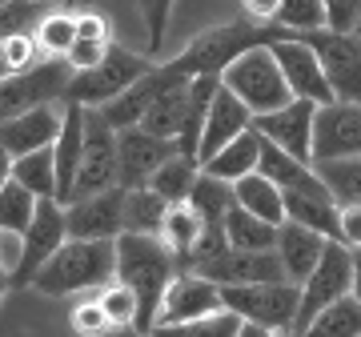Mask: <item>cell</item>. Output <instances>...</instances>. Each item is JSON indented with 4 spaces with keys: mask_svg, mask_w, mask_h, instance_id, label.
Instances as JSON below:
<instances>
[{
    "mask_svg": "<svg viewBox=\"0 0 361 337\" xmlns=\"http://www.w3.org/2000/svg\"><path fill=\"white\" fill-rule=\"evenodd\" d=\"M177 257L173 249L153 233H121L116 237V281L137 293V329H153L157 325V310H161V298H165L169 281L177 277Z\"/></svg>",
    "mask_w": 361,
    "mask_h": 337,
    "instance_id": "obj_1",
    "label": "cell"
},
{
    "mask_svg": "<svg viewBox=\"0 0 361 337\" xmlns=\"http://www.w3.org/2000/svg\"><path fill=\"white\" fill-rule=\"evenodd\" d=\"M116 277V241H89V237H65L32 277V289L44 298H73V293H97Z\"/></svg>",
    "mask_w": 361,
    "mask_h": 337,
    "instance_id": "obj_2",
    "label": "cell"
},
{
    "mask_svg": "<svg viewBox=\"0 0 361 337\" xmlns=\"http://www.w3.org/2000/svg\"><path fill=\"white\" fill-rule=\"evenodd\" d=\"M289 37V28L281 25H257V20H229V25H217L193 37L185 49L169 61V68L177 77L193 80V77H221L225 68L249 49H261V44H273V40Z\"/></svg>",
    "mask_w": 361,
    "mask_h": 337,
    "instance_id": "obj_3",
    "label": "cell"
},
{
    "mask_svg": "<svg viewBox=\"0 0 361 337\" xmlns=\"http://www.w3.org/2000/svg\"><path fill=\"white\" fill-rule=\"evenodd\" d=\"M221 85L245 104L253 117L273 113V109H281V104L293 101V92H289V85H285L281 65H277V56L269 52V44L241 52V56L221 73Z\"/></svg>",
    "mask_w": 361,
    "mask_h": 337,
    "instance_id": "obj_4",
    "label": "cell"
},
{
    "mask_svg": "<svg viewBox=\"0 0 361 337\" xmlns=\"http://www.w3.org/2000/svg\"><path fill=\"white\" fill-rule=\"evenodd\" d=\"M301 286L297 281H253V286H221V305L233 310L241 321L265 325L277 333H293Z\"/></svg>",
    "mask_w": 361,
    "mask_h": 337,
    "instance_id": "obj_5",
    "label": "cell"
},
{
    "mask_svg": "<svg viewBox=\"0 0 361 337\" xmlns=\"http://www.w3.org/2000/svg\"><path fill=\"white\" fill-rule=\"evenodd\" d=\"M153 65H157L153 56H137V52L113 44V49L104 52L101 65L73 73V80H68V89H65V101H77L85 109H101L104 101H113L116 92L129 89L133 80H141Z\"/></svg>",
    "mask_w": 361,
    "mask_h": 337,
    "instance_id": "obj_6",
    "label": "cell"
},
{
    "mask_svg": "<svg viewBox=\"0 0 361 337\" xmlns=\"http://www.w3.org/2000/svg\"><path fill=\"white\" fill-rule=\"evenodd\" d=\"M68 80H73V65L65 56H44L40 65L25 68V73L0 77V125L28 113V109H37V104L65 101Z\"/></svg>",
    "mask_w": 361,
    "mask_h": 337,
    "instance_id": "obj_7",
    "label": "cell"
},
{
    "mask_svg": "<svg viewBox=\"0 0 361 337\" xmlns=\"http://www.w3.org/2000/svg\"><path fill=\"white\" fill-rule=\"evenodd\" d=\"M353 289V249L341 245V241H329L322 253V261L313 265V273L301 281V301H297V317H293V333L305 329V325L334 301L349 298Z\"/></svg>",
    "mask_w": 361,
    "mask_h": 337,
    "instance_id": "obj_8",
    "label": "cell"
},
{
    "mask_svg": "<svg viewBox=\"0 0 361 337\" xmlns=\"http://www.w3.org/2000/svg\"><path fill=\"white\" fill-rule=\"evenodd\" d=\"M305 40L317 61L322 73L334 89V101L361 104V37L357 32H337V28H313V32H297Z\"/></svg>",
    "mask_w": 361,
    "mask_h": 337,
    "instance_id": "obj_9",
    "label": "cell"
},
{
    "mask_svg": "<svg viewBox=\"0 0 361 337\" xmlns=\"http://www.w3.org/2000/svg\"><path fill=\"white\" fill-rule=\"evenodd\" d=\"M65 237H68V229H65V205H61L56 197H40L37 213H32V221H28V229L20 233V261H16V269L8 273L13 289L32 286L37 269L52 257V253H56V249L65 245Z\"/></svg>",
    "mask_w": 361,
    "mask_h": 337,
    "instance_id": "obj_10",
    "label": "cell"
},
{
    "mask_svg": "<svg viewBox=\"0 0 361 337\" xmlns=\"http://www.w3.org/2000/svg\"><path fill=\"white\" fill-rule=\"evenodd\" d=\"M116 185V129L101 117V109H85V153L73 181V197H89Z\"/></svg>",
    "mask_w": 361,
    "mask_h": 337,
    "instance_id": "obj_11",
    "label": "cell"
},
{
    "mask_svg": "<svg viewBox=\"0 0 361 337\" xmlns=\"http://www.w3.org/2000/svg\"><path fill=\"white\" fill-rule=\"evenodd\" d=\"M189 273H201L217 286H253V281H289L281 269L277 249H221Z\"/></svg>",
    "mask_w": 361,
    "mask_h": 337,
    "instance_id": "obj_12",
    "label": "cell"
},
{
    "mask_svg": "<svg viewBox=\"0 0 361 337\" xmlns=\"http://www.w3.org/2000/svg\"><path fill=\"white\" fill-rule=\"evenodd\" d=\"M68 237H89V241H116L125 233V189H101V193L77 197L65 205Z\"/></svg>",
    "mask_w": 361,
    "mask_h": 337,
    "instance_id": "obj_13",
    "label": "cell"
},
{
    "mask_svg": "<svg viewBox=\"0 0 361 337\" xmlns=\"http://www.w3.org/2000/svg\"><path fill=\"white\" fill-rule=\"evenodd\" d=\"M173 153H180L177 141L153 137V133H145L141 125L116 129V185H121V189L149 185V177H153Z\"/></svg>",
    "mask_w": 361,
    "mask_h": 337,
    "instance_id": "obj_14",
    "label": "cell"
},
{
    "mask_svg": "<svg viewBox=\"0 0 361 337\" xmlns=\"http://www.w3.org/2000/svg\"><path fill=\"white\" fill-rule=\"evenodd\" d=\"M269 52L277 56L281 77H285V85H289V92H293V97L313 101V104H329V101H334V89H329V80H325V73H322L317 52H313L305 40L297 37V32H289V37H281V40H273Z\"/></svg>",
    "mask_w": 361,
    "mask_h": 337,
    "instance_id": "obj_15",
    "label": "cell"
},
{
    "mask_svg": "<svg viewBox=\"0 0 361 337\" xmlns=\"http://www.w3.org/2000/svg\"><path fill=\"white\" fill-rule=\"evenodd\" d=\"M361 157V104L329 101L313 117V161Z\"/></svg>",
    "mask_w": 361,
    "mask_h": 337,
    "instance_id": "obj_16",
    "label": "cell"
},
{
    "mask_svg": "<svg viewBox=\"0 0 361 337\" xmlns=\"http://www.w3.org/2000/svg\"><path fill=\"white\" fill-rule=\"evenodd\" d=\"M313 117H317V104L293 97V101L281 104V109L253 117V129H257L265 141H273L277 149H285L289 157L313 165Z\"/></svg>",
    "mask_w": 361,
    "mask_h": 337,
    "instance_id": "obj_17",
    "label": "cell"
},
{
    "mask_svg": "<svg viewBox=\"0 0 361 337\" xmlns=\"http://www.w3.org/2000/svg\"><path fill=\"white\" fill-rule=\"evenodd\" d=\"M225 310L221 305V286L209 281L201 273L180 269L173 281H169L165 298H161V310H157V325L169 321H193V317H205V313Z\"/></svg>",
    "mask_w": 361,
    "mask_h": 337,
    "instance_id": "obj_18",
    "label": "cell"
},
{
    "mask_svg": "<svg viewBox=\"0 0 361 337\" xmlns=\"http://www.w3.org/2000/svg\"><path fill=\"white\" fill-rule=\"evenodd\" d=\"M180 80H185V77H177V73L169 68V61H165V65H153L141 80H133L125 92H116L113 101H104L101 104V117L109 121L113 129H133V125H141L145 109L157 101V92H165L169 85H180Z\"/></svg>",
    "mask_w": 361,
    "mask_h": 337,
    "instance_id": "obj_19",
    "label": "cell"
},
{
    "mask_svg": "<svg viewBox=\"0 0 361 337\" xmlns=\"http://www.w3.org/2000/svg\"><path fill=\"white\" fill-rule=\"evenodd\" d=\"M245 129H253V113H249L245 104L237 101L225 85H217L213 101H209V113H205L201 145H197V165H201V161H209L221 145H229L233 137H241Z\"/></svg>",
    "mask_w": 361,
    "mask_h": 337,
    "instance_id": "obj_20",
    "label": "cell"
},
{
    "mask_svg": "<svg viewBox=\"0 0 361 337\" xmlns=\"http://www.w3.org/2000/svg\"><path fill=\"white\" fill-rule=\"evenodd\" d=\"M61 113H65V104H61V109H56V104H37V109H28L20 117L4 121V125H0V149L8 157L49 149V145L56 141V133H61Z\"/></svg>",
    "mask_w": 361,
    "mask_h": 337,
    "instance_id": "obj_21",
    "label": "cell"
},
{
    "mask_svg": "<svg viewBox=\"0 0 361 337\" xmlns=\"http://www.w3.org/2000/svg\"><path fill=\"white\" fill-rule=\"evenodd\" d=\"M80 153H85V104L65 101L61 133H56V141H52V161H56V201H61V205H68V197H73Z\"/></svg>",
    "mask_w": 361,
    "mask_h": 337,
    "instance_id": "obj_22",
    "label": "cell"
},
{
    "mask_svg": "<svg viewBox=\"0 0 361 337\" xmlns=\"http://www.w3.org/2000/svg\"><path fill=\"white\" fill-rule=\"evenodd\" d=\"M257 173H265L273 185H281V193H305V197H334L325 189V181L317 177V168L310 161H297L289 157L285 149H277L273 141L261 137V161H257Z\"/></svg>",
    "mask_w": 361,
    "mask_h": 337,
    "instance_id": "obj_23",
    "label": "cell"
},
{
    "mask_svg": "<svg viewBox=\"0 0 361 337\" xmlns=\"http://www.w3.org/2000/svg\"><path fill=\"white\" fill-rule=\"evenodd\" d=\"M325 245H329V237H322L317 229H310V225H297V221H281L277 225V257H281V269L289 281H305L313 273V265L322 261Z\"/></svg>",
    "mask_w": 361,
    "mask_h": 337,
    "instance_id": "obj_24",
    "label": "cell"
},
{
    "mask_svg": "<svg viewBox=\"0 0 361 337\" xmlns=\"http://www.w3.org/2000/svg\"><path fill=\"white\" fill-rule=\"evenodd\" d=\"M257 161H261V133L245 129L241 137H233L229 145H221L209 161H201V173L233 185V181H241V177H249V173H257Z\"/></svg>",
    "mask_w": 361,
    "mask_h": 337,
    "instance_id": "obj_25",
    "label": "cell"
},
{
    "mask_svg": "<svg viewBox=\"0 0 361 337\" xmlns=\"http://www.w3.org/2000/svg\"><path fill=\"white\" fill-rule=\"evenodd\" d=\"M185 113H189V80L157 92V101L145 109L141 129L153 133V137H165V141H177L180 129H185Z\"/></svg>",
    "mask_w": 361,
    "mask_h": 337,
    "instance_id": "obj_26",
    "label": "cell"
},
{
    "mask_svg": "<svg viewBox=\"0 0 361 337\" xmlns=\"http://www.w3.org/2000/svg\"><path fill=\"white\" fill-rule=\"evenodd\" d=\"M233 201L245 213H253V217L269 221V225L285 221V193H281V185H273L265 173H249L241 181H233Z\"/></svg>",
    "mask_w": 361,
    "mask_h": 337,
    "instance_id": "obj_27",
    "label": "cell"
},
{
    "mask_svg": "<svg viewBox=\"0 0 361 337\" xmlns=\"http://www.w3.org/2000/svg\"><path fill=\"white\" fill-rule=\"evenodd\" d=\"M201 233H205V221H201V213H197L189 201H180V205H169L165 225H161V233H157V237H161L169 249H173L177 269H180V261L189 257V249L201 241Z\"/></svg>",
    "mask_w": 361,
    "mask_h": 337,
    "instance_id": "obj_28",
    "label": "cell"
},
{
    "mask_svg": "<svg viewBox=\"0 0 361 337\" xmlns=\"http://www.w3.org/2000/svg\"><path fill=\"white\" fill-rule=\"evenodd\" d=\"M169 213V201L161 193H153L149 185L125 189V233H161Z\"/></svg>",
    "mask_w": 361,
    "mask_h": 337,
    "instance_id": "obj_29",
    "label": "cell"
},
{
    "mask_svg": "<svg viewBox=\"0 0 361 337\" xmlns=\"http://www.w3.org/2000/svg\"><path fill=\"white\" fill-rule=\"evenodd\" d=\"M221 225H225V241H229V249H273L277 245V225H269V221L245 213L237 201L229 205V213H225Z\"/></svg>",
    "mask_w": 361,
    "mask_h": 337,
    "instance_id": "obj_30",
    "label": "cell"
},
{
    "mask_svg": "<svg viewBox=\"0 0 361 337\" xmlns=\"http://www.w3.org/2000/svg\"><path fill=\"white\" fill-rule=\"evenodd\" d=\"M289 337H361V305L353 301V293L334 305H325L305 329H297Z\"/></svg>",
    "mask_w": 361,
    "mask_h": 337,
    "instance_id": "obj_31",
    "label": "cell"
},
{
    "mask_svg": "<svg viewBox=\"0 0 361 337\" xmlns=\"http://www.w3.org/2000/svg\"><path fill=\"white\" fill-rule=\"evenodd\" d=\"M337 201L334 197H305V193H285V221L310 225L322 237L337 241Z\"/></svg>",
    "mask_w": 361,
    "mask_h": 337,
    "instance_id": "obj_32",
    "label": "cell"
},
{
    "mask_svg": "<svg viewBox=\"0 0 361 337\" xmlns=\"http://www.w3.org/2000/svg\"><path fill=\"white\" fill-rule=\"evenodd\" d=\"M8 177L20 181L32 197H56V161H52V145L49 149H37V153L13 157Z\"/></svg>",
    "mask_w": 361,
    "mask_h": 337,
    "instance_id": "obj_33",
    "label": "cell"
},
{
    "mask_svg": "<svg viewBox=\"0 0 361 337\" xmlns=\"http://www.w3.org/2000/svg\"><path fill=\"white\" fill-rule=\"evenodd\" d=\"M197 173H201V165H197L193 157L173 153L165 165L149 177V189H153V193H161L169 205H180V201H189V189H193Z\"/></svg>",
    "mask_w": 361,
    "mask_h": 337,
    "instance_id": "obj_34",
    "label": "cell"
},
{
    "mask_svg": "<svg viewBox=\"0 0 361 337\" xmlns=\"http://www.w3.org/2000/svg\"><path fill=\"white\" fill-rule=\"evenodd\" d=\"M317 177L334 193L337 205H361V157H337V161H313Z\"/></svg>",
    "mask_w": 361,
    "mask_h": 337,
    "instance_id": "obj_35",
    "label": "cell"
},
{
    "mask_svg": "<svg viewBox=\"0 0 361 337\" xmlns=\"http://www.w3.org/2000/svg\"><path fill=\"white\" fill-rule=\"evenodd\" d=\"M237 329H241V317L233 310H217V313H205V317H193V321L153 325L149 333L153 337H237Z\"/></svg>",
    "mask_w": 361,
    "mask_h": 337,
    "instance_id": "obj_36",
    "label": "cell"
},
{
    "mask_svg": "<svg viewBox=\"0 0 361 337\" xmlns=\"http://www.w3.org/2000/svg\"><path fill=\"white\" fill-rule=\"evenodd\" d=\"M32 37H37L44 56H65V52L73 49V40H77V13H68V8H49V13L37 20Z\"/></svg>",
    "mask_w": 361,
    "mask_h": 337,
    "instance_id": "obj_37",
    "label": "cell"
},
{
    "mask_svg": "<svg viewBox=\"0 0 361 337\" xmlns=\"http://www.w3.org/2000/svg\"><path fill=\"white\" fill-rule=\"evenodd\" d=\"M189 205L201 213L205 225H221L225 213H229V205H233V185L217 181V177H209V173H197L193 189H189Z\"/></svg>",
    "mask_w": 361,
    "mask_h": 337,
    "instance_id": "obj_38",
    "label": "cell"
},
{
    "mask_svg": "<svg viewBox=\"0 0 361 337\" xmlns=\"http://www.w3.org/2000/svg\"><path fill=\"white\" fill-rule=\"evenodd\" d=\"M37 201L40 197H32L20 181H8L0 185V229H8V233H25L28 221H32V213H37Z\"/></svg>",
    "mask_w": 361,
    "mask_h": 337,
    "instance_id": "obj_39",
    "label": "cell"
},
{
    "mask_svg": "<svg viewBox=\"0 0 361 337\" xmlns=\"http://www.w3.org/2000/svg\"><path fill=\"white\" fill-rule=\"evenodd\" d=\"M97 301H101V310L109 313V321L116 325H137V313H141V305H137V293H133L125 281H109L104 289H97Z\"/></svg>",
    "mask_w": 361,
    "mask_h": 337,
    "instance_id": "obj_40",
    "label": "cell"
},
{
    "mask_svg": "<svg viewBox=\"0 0 361 337\" xmlns=\"http://www.w3.org/2000/svg\"><path fill=\"white\" fill-rule=\"evenodd\" d=\"M277 25L289 32H313L325 28V4L322 0H281L277 8Z\"/></svg>",
    "mask_w": 361,
    "mask_h": 337,
    "instance_id": "obj_41",
    "label": "cell"
},
{
    "mask_svg": "<svg viewBox=\"0 0 361 337\" xmlns=\"http://www.w3.org/2000/svg\"><path fill=\"white\" fill-rule=\"evenodd\" d=\"M0 52H4V65H8V73H25V68L40 65L44 61V52H40L37 37L32 32H16V37L0 40Z\"/></svg>",
    "mask_w": 361,
    "mask_h": 337,
    "instance_id": "obj_42",
    "label": "cell"
},
{
    "mask_svg": "<svg viewBox=\"0 0 361 337\" xmlns=\"http://www.w3.org/2000/svg\"><path fill=\"white\" fill-rule=\"evenodd\" d=\"M137 4H141V16H145V25H149V56H161L169 16H173V0H137Z\"/></svg>",
    "mask_w": 361,
    "mask_h": 337,
    "instance_id": "obj_43",
    "label": "cell"
},
{
    "mask_svg": "<svg viewBox=\"0 0 361 337\" xmlns=\"http://www.w3.org/2000/svg\"><path fill=\"white\" fill-rule=\"evenodd\" d=\"M73 333L77 337H109L113 333V321H109V313L101 310V301H80L77 310H73Z\"/></svg>",
    "mask_w": 361,
    "mask_h": 337,
    "instance_id": "obj_44",
    "label": "cell"
},
{
    "mask_svg": "<svg viewBox=\"0 0 361 337\" xmlns=\"http://www.w3.org/2000/svg\"><path fill=\"white\" fill-rule=\"evenodd\" d=\"M325 4V28L337 32H357L361 25V0H322Z\"/></svg>",
    "mask_w": 361,
    "mask_h": 337,
    "instance_id": "obj_45",
    "label": "cell"
},
{
    "mask_svg": "<svg viewBox=\"0 0 361 337\" xmlns=\"http://www.w3.org/2000/svg\"><path fill=\"white\" fill-rule=\"evenodd\" d=\"M113 49L109 40H73V49L65 52V61L73 65V73H80V68H92V65H101L104 61V52Z\"/></svg>",
    "mask_w": 361,
    "mask_h": 337,
    "instance_id": "obj_46",
    "label": "cell"
},
{
    "mask_svg": "<svg viewBox=\"0 0 361 337\" xmlns=\"http://www.w3.org/2000/svg\"><path fill=\"white\" fill-rule=\"evenodd\" d=\"M337 241L349 249L361 245V205H341L337 209Z\"/></svg>",
    "mask_w": 361,
    "mask_h": 337,
    "instance_id": "obj_47",
    "label": "cell"
},
{
    "mask_svg": "<svg viewBox=\"0 0 361 337\" xmlns=\"http://www.w3.org/2000/svg\"><path fill=\"white\" fill-rule=\"evenodd\" d=\"M77 37L80 40H109L113 44V25L101 13H77Z\"/></svg>",
    "mask_w": 361,
    "mask_h": 337,
    "instance_id": "obj_48",
    "label": "cell"
},
{
    "mask_svg": "<svg viewBox=\"0 0 361 337\" xmlns=\"http://www.w3.org/2000/svg\"><path fill=\"white\" fill-rule=\"evenodd\" d=\"M241 8H245L249 20H257V25H277V8H281V0H241Z\"/></svg>",
    "mask_w": 361,
    "mask_h": 337,
    "instance_id": "obj_49",
    "label": "cell"
},
{
    "mask_svg": "<svg viewBox=\"0 0 361 337\" xmlns=\"http://www.w3.org/2000/svg\"><path fill=\"white\" fill-rule=\"evenodd\" d=\"M237 337H285V333H277V329H265V325H253V321H241Z\"/></svg>",
    "mask_w": 361,
    "mask_h": 337,
    "instance_id": "obj_50",
    "label": "cell"
},
{
    "mask_svg": "<svg viewBox=\"0 0 361 337\" xmlns=\"http://www.w3.org/2000/svg\"><path fill=\"white\" fill-rule=\"evenodd\" d=\"M349 293H353V301L361 305V245L353 249V289H349Z\"/></svg>",
    "mask_w": 361,
    "mask_h": 337,
    "instance_id": "obj_51",
    "label": "cell"
},
{
    "mask_svg": "<svg viewBox=\"0 0 361 337\" xmlns=\"http://www.w3.org/2000/svg\"><path fill=\"white\" fill-rule=\"evenodd\" d=\"M109 337H153V333H145V329H137V325H116Z\"/></svg>",
    "mask_w": 361,
    "mask_h": 337,
    "instance_id": "obj_52",
    "label": "cell"
},
{
    "mask_svg": "<svg viewBox=\"0 0 361 337\" xmlns=\"http://www.w3.org/2000/svg\"><path fill=\"white\" fill-rule=\"evenodd\" d=\"M8 168H13V157H8L4 149H0V185L8 181Z\"/></svg>",
    "mask_w": 361,
    "mask_h": 337,
    "instance_id": "obj_53",
    "label": "cell"
},
{
    "mask_svg": "<svg viewBox=\"0 0 361 337\" xmlns=\"http://www.w3.org/2000/svg\"><path fill=\"white\" fill-rule=\"evenodd\" d=\"M8 289H13V281H8V269H4V261H0V301H4Z\"/></svg>",
    "mask_w": 361,
    "mask_h": 337,
    "instance_id": "obj_54",
    "label": "cell"
},
{
    "mask_svg": "<svg viewBox=\"0 0 361 337\" xmlns=\"http://www.w3.org/2000/svg\"><path fill=\"white\" fill-rule=\"evenodd\" d=\"M40 4H49V8H73V4H80V0H40Z\"/></svg>",
    "mask_w": 361,
    "mask_h": 337,
    "instance_id": "obj_55",
    "label": "cell"
},
{
    "mask_svg": "<svg viewBox=\"0 0 361 337\" xmlns=\"http://www.w3.org/2000/svg\"><path fill=\"white\" fill-rule=\"evenodd\" d=\"M0 77H8V65H4V52H0Z\"/></svg>",
    "mask_w": 361,
    "mask_h": 337,
    "instance_id": "obj_56",
    "label": "cell"
},
{
    "mask_svg": "<svg viewBox=\"0 0 361 337\" xmlns=\"http://www.w3.org/2000/svg\"><path fill=\"white\" fill-rule=\"evenodd\" d=\"M357 37H361V25H357Z\"/></svg>",
    "mask_w": 361,
    "mask_h": 337,
    "instance_id": "obj_57",
    "label": "cell"
},
{
    "mask_svg": "<svg viewBox=\"0 0 361 337\" xmlns=\"http://www.w3.org/2000/svg\"><path fill=\"white\" fill-rule=\"evenodd\" d=\"M0 4H4V0H0Z\"/></svg>",
    "mask_w": 361,
    "mask_h": 337,
    "instance_id": "obj_58",
    "label": "cell"
}]
</instances>
